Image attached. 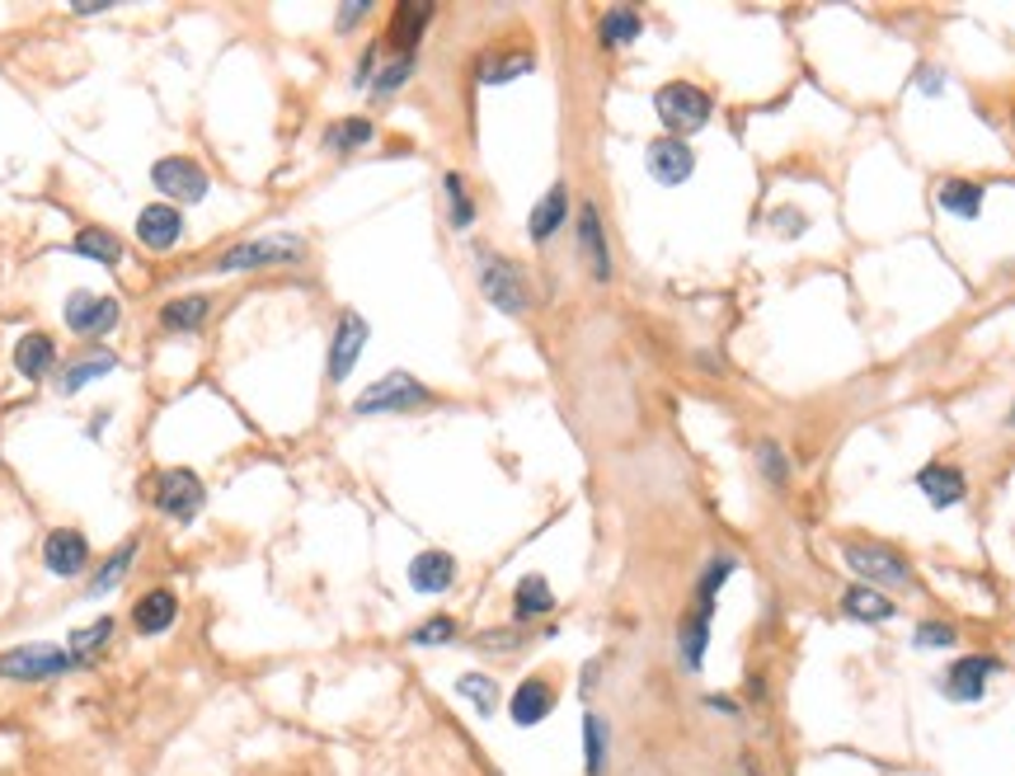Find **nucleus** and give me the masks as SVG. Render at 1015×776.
I'll return each instance as SVG.
<instances>
[{
  "label": "nucleus",
  "mask_w": 1015,
  "mask_h": 776,
  "mask_svg": "<svg viewBox=\"0 0 1015 776\" xmlns=\"http://www.w3.org/2000/svg\"><path fill=\"white\" fill-rule=\"evenodd\" d=\"M442 198H447V221H452V231H470L475 226V198H470V189H466V179L452 175L442 179Z\"/></svg>",
  "instance_id": "34"
},
{
  "label": "nucleus",
  "mask_w": 1015,
  "mask_h": 776,
  "mask_svg": "<svg viewBox=\"0 0 1015 776\" xmlns=\"http://www.w3.org/2000/svg\"><path fill=\"white\" fill-rule=\"evenodd\" d=\"M367 339H371L367 316H357V310H339L334 334H330V358H325V377H330V386H343V381L353 377Z\"/></svg>",
  "instance_id": "8"
},
{
  "label": "nucleus",
  "mask_w": 1015,
  "mask_h": 776,
  "mask_svg": "<svg viewBox=\"0 0 1015 776\" xmlns=\"http://www.w3.org/2000/svg\"><path fill=\"white\" fill-rule=\"evenodd\" d=\"M532 66H536L532 52H498V56H484L480 62V80L484 85H508V80L526 76Z\"/></svg>",
  "instance_id": "36"
},
{
  "label": "nucleus",
  "mask_w": 1015,
  "mask_h": 776,
  "mask_svg": "<svg viewBox=\"0 0 1015 776\" xmlns=\"http://www.w3.org/2000/svg\"><path fill=\"white\" fill-rule=\"evenodd\" d=\"M409 584L414 593H447L456 584V560L447 556V550H419V556L409 560Z\"/></svg>",
  "instance_id": "19"
},
{
  "label": "nucleus",
  "mask_w": 1015,
  "mask_h": 776,
  "mask_svg": "<svg viewBox=\"0 0 1015 776\" xmlns=\"http://www.w3.org/2000/svg\"><path fill=\"white\" fill-rule=\"evenodd\" d=\"M137 240L147 250H155V254L175 250L179 240H183V212L175 203H147V207L137 212Z\"/></svg>",
  "instance_id": "15"
},
{
  "label": "nucleus",
  "mask_w": 1015,
  "mask_h": 776,
  "mask_svg": "<svg viewBox=\"0 0 1015 776\" xmlns=\"http://www.w3.org/2000/svg\"><path fill=\"white\" fill-rule=\"evenodd\" d=\"M583 767L588 776H607V720L597 711L583 715Z\"/></svg>",
  "instance_id": "35"
},
{
  "label": "nucleus",
  "mask_w": 1015,
  "mask_h": 776,
  "mask_svg": "<svg viewBox=\"0 0 1015 776\" xmlns=\"http://www.w3.org/2000/svg\"><path fill=\"white\" fill-rule=\"evenodd\" d=\"M456 640V621L452 616H428L423 626H414V635H409V645H419V649H433V645H452Z\"/></svg>",
  "instance_id": "41"
},
{
  "label": "nucleus",
  "mask_w": 1015,
  "mask_h": 776,
  "mask_svg": "<svg viewBox=\"0 0 1015 776\" xmlns=\"http://www.w3.org/2000/svg\"><path fill=\"white\" fill-rule=\"evenodd\" d=\"M982 198H988V189L974 179H946L936 189V203L950 212V217H964V221H978L982 217Z\"/></svg>",
  "instance_id": "22"
},
{
  "label": "nucleus",
  "mask_w": 1015,
  "mask_h": 776,
  "mask_svg": "<svg viewBox=\"0 0 1015 776\" xmlns=\"http://www.w3.org/2000/svg\"><path fill=\"white\" fill-rule=\"evenodd\" d=\"M207 310H212V296H203V292L175 296V302L161 306V325H165L169 334H189V330H198V325L207 320Z\"/></svg>",
  "instance_id": "27"
},
{
  "label": "nucleus",
  "mask_w": 1015,
  "mask_h": 776,
  "mask_svg": "<svg viewBox=\"0 0 1015 776\" xmlns=\"http://www.w3.org/2000/svg\"><path fill=\"white\" fill-rule=\"evenodd\" d=\"M437 395L423 386L419 377H409V372H385L381 381H371L367 391H357V400H353V415H414V409H423V405H433Z\"/></svg>",
  "instance_id": "4"
},
{
  "label": "nucleus",
  "mask_w": 1015,
  "mask_h": 776,
  "mask_svg": "<svg viewBox=\"0 0 1015 776\" xmlns=\"http://www.w3.org/2000/svg\"><path fill=\"white\" fill-rule=\"evenodd\" d=\"M62 316H66V330H76L85 339H99V334H109L113 325L123 320V306H118V296H99V292H71L66 296V306H62Z\"/></svg>",
  "instance_id": "10"
},
{
  "label": "nucleus",
  "mask_w": 1015,
  "mask_h": 776,
  "mask_svg": "<svg viewBox=\"0 0 1015 776\" xmlns=\"http://www.w3.org/2000/svg\"><path fill=\"white\" fill-rule=\"evenodd\" d=\"M639 28H645V20H639V10L631 5H611L602 20H597V42H602L607 52H617V48H631V42L639 38Z\"/></svg>",
  "instance_id": "23"
},
{
  "label": "nucleus",
  "mask_w": 1015,
  "mask_h": 776,
  "mask_svg": "<svg viewBox=\"0 0 1015 776\" xmlns=\"http://www.w3.org/2000/svg\"><path fill=\"white\" fill-rule=\"evenodd\" d=\"M428 20H433V5H414V0H405V5H395V14H391L385 42H391V48H399V56H414V42L423 38Z\"/></svg>",
  "instance_id": "21"
},
{
  "label": "nucleus",
  "mask_w": 1015,
  "mask_h": 776,
  "mask_svg": "<svg viewBox=\"0 0 1015 776\" xmlns=\"http://www.w3.org/2000/svg\"><path fill=\"white\" fill-rule=\"evenodd\" d=\"M151 499H155V508H161L165 518L193 522L198 513H203L207 489H203V480H198L189 466H165V471L151 480Z\"/></svg>",
  "instance_id": "5"
},
{
  "label": "nucleus",
  "mask_w": 1015,
  "mask_h": 776,
  "mask_svg": "<svg viewBox=\"0 0 1015 776\" xmlns=\"http://www.w3.org/2000/svg\"><path fill=\"white\" fill-rule=\"evenodd\" d=\"M175 621H179V598L169 588H155L132 607V626L141 635H165Z\"/></svg>",
  "instance_id": "20"
},
{
  "label": "nucleus",
  "mask_w": 1015,
  "mask_h": 776,
  "mask_svg": "<svg viewBox=\"0 0 1015 776\" xmlns=\"http://www.w3.org/2000/svg\"><path fill=\"white\" fill-rule=\"evenodd\" d=\"M960 635H954V626H946V621H922L917 626V645L922 649H950Z\"/></svg>",
  "instance_id": "42"
},
{
  "label": "nucleus",
  "mask_w": 1015,
  "mask_h": 776,
  "mask_svg": "<svg viewBox=\"0 0 1015 776\" xmlns=\"http://www.w3.org/2000/svg\"><path fill=\"white\" fill-rule=\"evenodd\" d=\"M52 362H56V344L48 334H24L20 344H14V367H20V377L28 381H38V377H48L52 372Z\"/></svg>",
  "instance_id": "25"
},
{
  "label": "nucleus",
  "mask_w": 1015,
  "mask_h": 776,
  "mask_svg": "<svg viewBox=\"0 0 1015 776\" xmlns=\"http://www.w3.org/2000/svg\"><path fill=\"white\" fill-rule=\"evenodd\" d=\"M550 711H555V687L546 683V677H526V683H518V691H512V701H508V715H512V725L518 729L541 725Z\"/></svg>",
  "instance_id": "18"
},
{
  "label": "nucleus",
  "mask_w": 1015,
  "mask_h": 776,
  "mask_svg": "<svg viewBox=\"0 0 1015 776\" xmlns=\"http://www.w3.org/2000/svg\"><path fill=\"white\" fill-rule=\"evenodd\" d=\"M475 278H480V292L484 302L494 310H504V316H526L532 310V288H526V273L512 259L494 250H480L475 254Z\"/></svg>",
  "instance_id": "1"
},
{
  "label": "nucleus",
  "mask_w": 1015,
  "mask_h": 776,
  "mask_svg": "<svg viewBox=\"0 0 1015 776\" xmlns=\"http://www.w3.org/2000/svg\"><path fill=\"white\" fill-rule=\"evenodd\" d=\"M367 14H371V0H353V5H343V10H339V28L348 34V28H353V24H363Z\"/></svg>",
  "instance_id": "44"
},
{
  "label": "nucleus",
  "mask_w": 1015,
  "mask_h": 776,
  "mask_svg": "<svg viewBox=\"0 0 1015 776\" xmlns=\"http://www.w3.org/2000/svg\"><path fill=\"white\" fill-rule=\"evenodd\" d=\"M645 165H649V175L659 179L663 189H677V183H686V179L696 175V151L686 147V141H677V137H659V141H649Z\"/></svg>",
  "instance_id": "12"
},
{
  "label": "nucleus",
  "mask_w": 1015,
  "mask_h": 776,
  "mask_svg": "<svg viewBox=\"0 0 1015 776\" xmlns=\"http://www.w3.org/2000/svg\"><path fill=\"white\" fill-rule=\"evenodd\" d=\"M42 564H48V574H56V578L85 574L90 570V542H85V532H76V527L48 532V542H42Z\"/></svg>",
  "instance_id": "11"
},
{
  "label": "nucleus",
  "mask_w": 1015,
  "mask_h": 776,
  "mask_svg": "<svg viewBox=\"0 0 1015 776\" xmlns=\"http://www.w3.org/2000/svg\"><path fill=\"white\" fill-rule=\"evenodd\" d=\"M997 673V659H988V654H968V659H960V663H950L946 669V677H940V691H946L950 701H982L988 697V677Z\"/></svg>",
  "instance_id": "13"
},
{
  "label": "nucleus",
  "mask_w": 1015,
  "mask_h": 776,
  "mask_svg": "<svg viewBox=\"0 0 1015 776\" xmlns=\"http://www.w3.org/2000/svg\"><path fill=\"white\" fill-rule=\"evenodd\" d=\"M1006 429H1015V405H1011V415H1006Z\"/></svg>",
  "instance_id": "49"
},
{
  "label": "nucleus",
  "mask_w": 1015,
  "mask_h": 776,
  "mask_svg": "<svg viewBox=\"0 0 1015 776\" xmlns=\"http://www.w3.org/2000/svg\"><path fill=\"white\" fill-rule=\"evenodd\" d=\"M109 640H113V616H99V621H90V626L71 631L66 654L76 659V669H85V663H94L99 654H104V645H109Z\"/></svg>",
  "instance_id": "28"
},
{
  "label": "nucleus",
  "mask_w": 1015,
  "mask_h": 776,
  "mask_svg": "<svg viewBox=\"0 0 1015 776\" xmlns=\"http://www.w3.org/2000/svg\"><path fill=\"white\" fill-rule=\"evenodd\" d=\"M306 259V240L282 231V236H259V240H240L221 254L217 273H254V268H282V264H302Z\"/></svg>",
  "instance_id": "3"
},
{
  "label": "nucleus",
  "mask_w": 1015,
  "mask_h": 776,
  "mask_svg": "<svg viewBox=\"0 0 1015 776\" xmlns=\"http://www.w3.org/2000/svg\"><path fill=\"white\" fill-rule=\"evenodd\" d=\"M137 550H141V542L132 536V542H123L113 556L99 564V570L90 574V598H104V593H113L127 578V570H132V560H137Z\"/></svg>",
  "instance_id": "29"
},
{
  "label": "nucleus",
  "mask_w": 1015,
  "mask_h": 776,
  "mask_svg": "<svg viewBox=\"0 0 1015 776\" xmlns=\"http://www.w3.org/2000/svg\"><path fill=\"white\" fill-rule=\"evenodd\" d=\"M71 250L85 254V259H94V264H104V268L123 264V240L113 231H104V226H80L76 240H71Z\"/></svg>",
  "instance_id": "26"
},
{
  "label": "nucleus",
  "mask_w": 1015,
  "mask_h": 776,
  "mask_svg": "<svg viewBox=\"0 0 1015 776\" xmlns=\"http://www.w3.org/2000/svg\"><path fill=\"white\" fill-rule=\"evenodd\" d=\"M757 471H762V480L771 489L790 485V457H785L776 443H757Z\"/></svg>",
  "instance_id": "39"
},
{
  "label": "nucleus",
  "mask_w": 1015,
  "mask_h": 776,
  "mask_svg": "<svg viewBox=\"0 0 1015 776\" xmlns=\"http://www.w3.org/2000/svg\"><path fill=\"white\" fill-rule=\"evenodd\" d=\"M841 612L855 621H889V616H898V602H889L870 584H855V588H847V598H841Z\"/></svg>",
  "instance_id": "32"
},
{
  "label": "nucleus",
  "mask_w": 1015,
  "mask_h": 776,
  "mask_svg": "<svg viewBox=\"0 0 1015 776\" xmlns=\"http://www.w3.org/2000/svg\"><path fill=\"white\" fill-rule=\"evenodd\" d=\"M706 645H710V612H692V616H682V626H677V654L686 669H700L706 663Z\"/></svg>",
  "instance_id": "30"
},
{
  "label": "nucleus",
  "mask_w": 1015,
  "mask_h": 776,
  "mask_svg": "<svg viewBox=\"0 0 1015 776\" xmlns=\"http://www.w3.org/2000/svg\"><path fill=\"white\" fill-rule=\"evenodd\" d=\"M654 113H659V123H663L668 137L686 141L692 132H700V127L710 123L714 104H710V94L700 90V85H692V80H668V85H659V94H654Z\"/></svg>",
  "instance_id": "2"
},
{
  "label": "nucleus",
  "mask_w": 1015,
  "mask_h": 776,
  "mask_svg": "<svg viewBox=\"0 0 1015 776\" xmlns=\"http://www.w3.org/2000/svg\"><path fill=\"white\" fill-rule=\"evenodd\" d=\"M71 669H76V659L56 645H20L0 654V677H10V683H52Z\"/></svg>",
  "instance_id": "7"
},
{
  "label": "nucleus",
  "mask_w": 1015,
  "mask_h": 776,
  "mask_svg": "<svg viewBox=\"0 0 1015 776\" xmlns=\"http://www.w3.org/2000/svg\"><path fill=\"white\" fill-rule=\"evenodd\" d=\"M555 612V593L541 574H526L518 578V588H512V616L518 621H536V616H550Z\"/></svg>",
  "instance_id": "24"
},
{
  "label": "nucleus",
  "mask_w": 1015,
  "mask_h": 776,
  "mask_svg": "<svg viewBox=\"0 0 1015 776\" xmlns=\"http://www.w3.org/2000/svg\"><path fill=\"white\" fill-rule=\"evenodd\" d=\"M917 90L922 94H946V76H940L936 66H922L917 71Z\"/></svg>",
  "instance_id": "46"
},
{
  "label": "nucleus",
  "mask_w": 1015,
  "mask_h": 776,
  "mask_svg": "<svg viewBox=\"0 0 1015 776\" xmlns=\"http://www.w3.org/2000/svg\"><path fill=\"white\" fill-rule=\"evenodd\" d=\"M734 570H738L734 556H714L706 564V574H700V584H696V612H710L714 616V593L728 584V574H734Z\"/></svg>",
  "instance_id": "37"
},
{
  "label": "nucleus",
  "mask_w": 1015,
  "mask_h": 776,
  "mask_svg": "<svg viewBox=\"0 0 1015 776\" xmlns=\"http://www.w3.org/2000/svg\"><path fill=\"white\" fill-rule=\"evenodd\" d=\"M579 254H583V264H588V273L597 282H611V245H607V226H602V212H597V203H583L579 207Z\"/></svg>",
  "instance_id": "14"
},
{
  "label": "nucleus",
  "mask_w": 1015,
  "mask_h": 776,
  "mask_svg": "<svg viewBox=\"0 0 1015 776\" xmlns=\"http://www.w3.org/2000/svg\"><path fill=\"white\" fill-rule=\"evenodd\" d=\"M371 71H377V48H367L363 56H357V76H353L357 90H363V85H371Z\"/></svg>",
  "instance_id": "47"
},
{
  "label": "nucleus",
  "mask_w": 1015,
  "mask_h": 776,
  "mask_svg": "<svg viewBox=\"0 0 1015 776\" xmlns=\"http://www.w3.org/2000/svg\"><path fill=\"white\" fill-rule=\"evenodd\" d=\"M480 645H484V649H518L522 635H518V631H484Z\"/></svg>",
  "instance_id": "45"
},
{
  "label": "nucleus",
  "mask_w": 1015,
  "mask_h": 776,
  "mask_svg": "<svg viewBox=\"0 0 1015 776\" xmlns=\"http://www.w3.org/2000/svg\"><path fill=\"white\" fill-rule=\"evenodd\" d=\"M841 560L851 564L855 574H861V584H870V588H903V584H912V564L898 556V550H889V546H875V542H847L841 546Z\"/></svg>",
  "instance_id": "6"
},
{
  "label": "nucleus",
  "mask_w": 1015,
  "mask_h": 776,
  "mask_svg": "<svg viewBox=\"0 0 1015 776\" xmlns=\"http://www.w3.org/2000/svg\"><path fill=\"white\" fill-rule=\"evenodd\" d=\"M771 221H776L781 236H804V226H809V217H804V212H795V207H781Z\"/></svg>",
  "instance_id": "43"
},
{
  "label": "nucleus",
  "mask_w": 1015,
  "mask_h": 776,
  "mask_svg": "<svg viewBox=\"0 0 1015 776\" xmlns=\"http://www.w3.org/2000/svg\"><path fill=\"white\" fill-rule=\"evenodd\" d=\"M456 697H466L480 715H494L498 711V683H494V677H484V673L456 677Z\"/></svg>",
  "instance_id": "38"
},
{
  "label": "nucleus",
  "mask_w": 1015,
  "mask_h": 776,
  "mask_svg": "<svg viewBox=\"0 0 1015 776\" xmlns=\"http://www.w3.org/2000/svg\"><path fill=\"white\" fill-rule=\"evenodd\" d=\"M917 489L926 494L931 508H960L968 499V475L960 466H946V461H931L917 471Z\"/></svg>",
  "instance_id": "16"
},
{
  "label": "nucleus",
  "mask_w": 1015,
  "mask_h": 776,
  "mask_svg": "<svg viewBox=\"0 0 1015 776\" xmlns=\"http://www.w3.org/2000/svg\"><path fill=\"white\" fill-rule=\"evenodd\" d=\"M371 137H377V123L371 118H339V123L325 127V151L353 155V151H363Z\"/></svg>",
  "instance_id": "31"
},
{
  "label": "nucleus",
  "mask_w": 1015,
  "mask_h": 776,
  "mask_svg": "<svg viewBox=\"0 0 1015 776\" xmlns=\"http://www.w3.org/2000/svg\"><path fill=\"white\" fill-rule=\"evenodd\" d=\"M710 711H724V715H738V705L728 697H710Z\"/></svg>",
  "instance_id": "48"
},
{
  "label": "nucleus",
  "mask_w": 1015,
  "mask_h": 776,
  "mask_svg": "<svg viewBox=\"0 0 1015 776\" xmlns=\"http://www.w3.org/2000/svg\"><path fill=\"white\" fill-rule=\"evenodd\" d=\"M564 221H569V183H550V189L541 193V203L526 212V240H532V245H550Z\"/></svg>",
  "instance_id": "17"
},
{
  "label": "nucleus",
  "mask_w": 1015,
  "mask_h": 776,
  "mask_svg": "<svg viewBox=\"0 0 1015 776\" xmlns=\"http://www.w3.org/2000/svg\"><path fill=\"white\" fill-rule=\"evenodd\" d=\"M414 66H419V62H414V56H395L391 66H381L377 76H371V94H377V99H385V94L405 90V85H409V76H414Z\"/></svg>",
  "instance_id": "40"
},
{
  "label": "nucleus",
  "mask_w": 1015,
  "mask_h": 776,
  "mask_svg": "<svg viewBox=\"0 0 1015 776\" xmlns=\"http://www.w3.org/2000/svg\"><path fill=\"white\" fill-rule=\"evenodd\" d=\"M113 367H118V358L113 353H90V358H80V362H71L62 377H56V391L62 395H80L90 381H99V377H109Z\"/></svg>",
  "instance_id": "33"
},
{
  "label": "nucleus",
  "mask_w": 1015,
  "mask_h": 776,
  "mask_svg": "<svg viewBox=\"0 0 1015 776\" xmlns=\"http://www.w3.org/2000/svg\"><path fill=\"white\" fill-rule=\"evenodd\" d=\"M151 183L165 193V203H203L212 179L207 169L193 161V155H165V161L151 165Z\"/></svg>",
  "instance_id": "9"
}]
</instances>
